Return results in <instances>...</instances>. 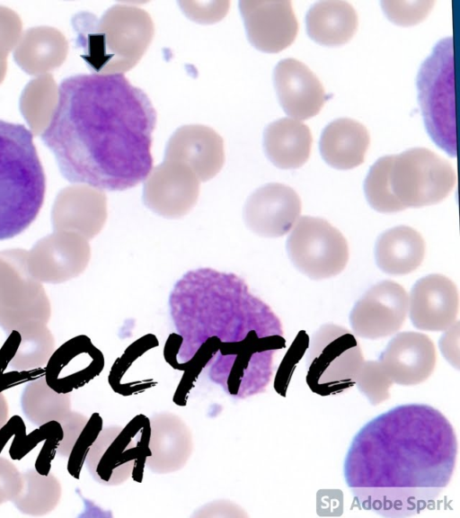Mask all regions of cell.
<instances>
[{"instance_id": "ac0fdd59", "label": "cell", "mask_w": 460, "mask_h": 518, "mask_svg": "<svg viewBox=\"0 0 460 518\" xmlns=\"http://www.w3.org/2000/svg\"><path fill=\"white\" fill-rule=\"evenodd\" d=\"M104 366V358L85 335H79L63 344L49 357L44 378L55 391L68 394L96 376Z\"/></svg>"}, {"instance_id": "7402d4cb", "label": "cell", "mask_w": 460, "mask_h": 518, "mask_svg": "<svg viewBox=\"0 0 460 518\" xmlns=\"http://www.w3.org/2000/svg\"><path fill=\"white\" fill-rule=\"evenodd\" d=\"M312 140L310 129L292 118L277 120L270 123L263 132L267 157L282 169L302 166L309 158Z\"/></svg>"}, {"instance_id": "277c9868", "label": "cell", "mask_w": 460, "mask_h": 518, "mask_svg": "<svg viewBox=\"0 0 460 518\" xmlns=\"http://www.w3.org/2000/svg\"><path fill=\"white\" fill-rule=\"evenodd\" d=\"M46 179L31 132L0 120V240L23 232L44 201Z\"/></svg>"}, {"instance_id": "f1b7e54d", "label": "cell", "mask_w": 460, "mask_h": 518, "mask_svg": "<svg viewBox=\"0 0 460 518\" xmlns=\"http://www.w3.org/2000/svg\"><path fill=\"white\" fill-rule=\"evenodd\" d=\"M102 429V419L98 413H93L77 437L67 460V471L75 478H80L86 455Z\"/></svg>"}, {"instance_id": "d6986e66", "label": "cell", "mask_w": 460, "mask_h": 518, "mask_svg": "<svg viewBox=\"0 0 460 518\" xmlns=\"http://www.w3.org/2000/svg\"><path fill=\"white\" fill-rule=\"evenodd\" d=\"M273 82L280 105L292 119H309L324 103L325 92L320 80L297 59L280 60L274 68Z\"/></svg>"}, {"instance_id": "4dcf8cb0", "label": "cell", "mask_w": 460, "mask_h": 518, "mask_svg": "<svg viewBox=\"0 0 460 518\" xmlns=\"http://www.w3.org/2000/svg\"><path fill=\"white\" fill-rule=\"evenodd\" d=\"M40 426L43 433L44 442L36 459L35 469L41 475H48L50 471L51 461L63 439V429L58 421H49Z\"/></svg>"}, {"instance_id": "2e32d148", "label": "cell", "mask_w": 460, "mask_h": 518, "mask_svg": "<svg viewBox=\"0 0 460 518\" xmlns=\"http://www.w3.org/2000/svg\"><path fill=\"white\" fill-rule=\"evenodd\" d=\"M377 361L393 383L411 386L425 381L432 374L437 353L427 335L407 331L396 334Z\"/></svg>"}, {"instance_id": "d6a6232c", "label": "cell", "mask_w": 460, "mask_h": 518, "mask_svg": "<svg viewBox=\"0 0 460 518\" xmlns=\"http://www.w3.org/2000/svg\"><path fill=\"white\" fill-rule=\"evenodd\" d=\"M88 421L85 415L70 411L59 424L63 429V439L58 448L57 453L61 457H68L77 437Z\"/></svg>"}, {"instance_id": "ba28073f", "label": "cell", "mask_w": 460, "mask_h": 518, "mask_svg": "<svg viewBox=\"0 0 460 518\" xmlns=\"http://www.w3.org/2000/svg\"><path fill=\"white\" fill-rule=\"evenodd\" d=\"M149 434V419L144 415H137L125 426L102 428L84 462L93 479L106 486L120 485L130 477L141 482Z\"/></svg>"}, {"instance_id": "4fadbf2b", "label": "cell", "mask_w": 460, "mask_h": 518, "mask_svg": "<svg viewBox=\"0 0 460 518\" xmlns=\"http://www.w3.org/2000/svg\"><path fill=\"white\" fill-rule=\"evenodd\" d=\"M301 200L291 187L270 183L256 189L245 201L243 218L246 227L263 237L288 234L300 217Z\"/></svg>"}, {"instance_id": "ffe728a7", "label": "cell", "mask_w": 460, "mask_h": 518, "mask_svg": "<svg viewBox=\"0 0 460 518\" xmlns=\"http://www.w3.org/2000/svg\"><path fill=\"white\" fill-rule=\"evenodd\" d=\"M150 434L146 465L157 474L177 471L184 467L193 448L191 432L172 413H158L149 418Z\"/></svg>"}, {"instance_id": "6da1fadb", "label": "cell", "mask_w": 460, "mask_h": 518, "mask_svg": "<svg viewBox=\"0 0 460 518\" xmlns=\"http://www.w3.org/2000/svg\"><path fill=\"white\" fill-rule=\"evenodd\" d=\"M177 334L165 344L173 368L199 374L210 367L215 382L236 392H262L277 351L286 347L282 324L272 309L232 272L201 267L185 272L169 295Z\"/></svg>"}, {"instance_id": "f546056e", "label": "cell", "mask_w": 460, "mask_h": 518, "mask_svg": "<svg viewBox=\"0 0 460 518\" xmlns=\"http://www.w3.org/2000/svg\"><path fill=\"white\" fill-rule=\"evenodd\" d=\"M435 1H391L383 0L381 5L386 17L393 22L408 26L420 22L432 9Z\"/></svg>"}, {"instance_id": "836d02e7", "label": "cell", "mask_w": 460, "mask_h": 518, "mask_svg": "<svg viewBox=\"0 0 460 518\" xmlns=\"http://www.w3.org/2000/svg\"><path fill=\"white\" fill-rule=\"evenodd\" d=\"M22 487V473L11 461L0 457V505L14 499Z\"/></svg>"}, {"instance_id": "8d00e7d4", "label": "cell", "mask_w": 460, "mask_h": 518, "mask_svg": "<svg viewBox=\"0 0 460 518\" xmlns=\"http://www.w3.org/2000/svg\"><path fill=\"white\" fill-rule=\"evenodd\" d=\"M8 419V404L3 393H0V428Z\"/></svg>"}, {"instance_id": "d4e9b609", "label": "cell", "mask_w": 460, "mask_h": 518, "mask_svg": "<svg viewBox=\"0 0 460 518\" xmlns=\"http://www.w3.org/2000/svg\"><path fill=\"white\" fill-rule=\"evenodd\" d=\"M71 398L52 389L44 376L27 383L21 396V407L31 424L41 425L49 421L60 422L70 411Z\"/></svg>"}, {"instance_id": "1f68e13d", "label": "cell", "mask_w": 460, "mask_h": 518, "mask_svg": "<svg viewBox=\"0 0 460 518\" xmlns=\"http://www.w3.org/2000/svg\"><path fill=\"white\" fill-rule=\"evenodd\" d=\"M181 8L192 21L199 23H213L220 21L227 13L228 2H179Z\"/></svg>"}, {"instance_id": "cb8c5ba5", "label": "cell", "mask_w": 460, "mask_h": 518, "mask_svg": "<svg viewBox=\"0 0 460 518\" xmlns=\"http://www.w3.org/2000/svg\"><path fill=\"white\" fill-rule=\"evenodd\" d=\"M358 22L354 7L341 0L319 1L305 15L309 37L326 46H338L349 40L357 31Z\"/></svg>"}, {"instance_id": "9a60e30c", "label": "cell", "mask_w": 460, "mask_h": 518, "mask_svg": "<svg viewBox=\"0 0 460 518\" xmlns=\"http://www.w3.org/2000/svg\"><path fill=\"white\" fill-rule=\"evenodd\" d=\"M458 308L456 284L439 273L418 280L409 296L410 319L414 327L422 331H446L456 322Z\"/></svg>"}, {"instance_id": "30bf717a", "label": "cell", "mask_w": 460, "mask_h": 518, "mask_svg": "<svg viewBox=\"0 0 460 518\" xmlns=\"http://www.w3.org/2000/svg\"><path fill=\"white\" fill-rule=\"evenodd\" d=\"M286 242L293 265L312 280H323L341 273L349 261L346 238L327 220L311 216L299 217Z\"/></svg>"}, {"instance_id": "7a4b0ae2", "label": "cell", "mask_w": 460, "mask_h": 518, "mask_svg": "<svg viewBox=\"0 0 460 518\" xmlns=\"http://www.w3.org/2000/svg\"><path fill=\"white\" fill-rule=\"evenodd\" d=\"M155 110L123 75L81 74L64 79L41 134L61 174L101 191H125L153 168Z\"/></svg>"}, {"instance_id": "8992f818", "label": "cell", "mask_w": 460, "mask_h": 518, "mask_svg": "<svg viewBox=\"0 0 460 518\" xmlns=\"http://www.w3.org/2000/svg\"><path fill=\"white\" fill-rule=\"evenodd\" d=\"M418 99L426 130L449 156H456L455 49L452 37L441 39L421 64Z\"/></svg>"}, {"instance_id": "5bb4252c", "label": "cell", "mask_w": 460, "mask_h": 518, "mask_svg": "<svg viewBox=\"0 0 460 518\" xmlns=\"http://www.w3.org/2000/svg\"><path fill=\"white\" fill-rule=\"evenodd\" d=\"M239 10L247 38L257 49L276 53L296 39L298 22L290 1L242 0Z\"/></svg>"}, {"instance_id": "e575fe53", "label": "cell", "mask_w": 460, "mask_h": 518, "mask_svg": "<svg viewBox=\"0 0 460 518\" xmlns=\"http://www.w3.org/2000/svg\"><path fill=\"white\" fill-rule=\"evenodd\" d=\"M441 336L439 347L444 357L458 369L459 322L454 323Z\"/></svg>"}, {"instance_id": "603a6c76", "label": "cell", "mask_w": 460, "mask_h": 518, "mask_svg": "<svg viewBox=\"0 0 460 518\" xmlns=\"http://www.w3.org/2000/svg\"><path fill=\"white\" fill-rule=\"evenodd\" d=\"M425 255L421 235L409 226H397L376 239L375 259L378 268L389 275H405L416 270Z\"/></svg>"}, {"instance_id": "52a82bcc", "label": "cell", "mask_w": 460, "mask_h": 518, "mask_svg": "<svg viewBox=\"0 0 460 518\" xmlns=\"http://www.w3.org/2000/svg\"><path fill=\"white\" fill-rule=\"evenodd\" d=\"M365 360L353 333L328 323L312 335L305 357V381L320 396H334L355 385Z\"/></svg>"}, {"instance_id": "44dd1931", "label": "cell", "mask_w": 460, "mask_h": 518, "mask_svg": "<svg viewBox=\"0 0 460 518\" xmlns=\"http://www.w3.org/2000/svg\"><path fill=\"white\" fill-rule=\"evenodd\" d=\"M369 139L367 130L360 122L340 118L324 128L319 148L323 160L332 167L351 169L364 162Z\"/></svg>"}, {"instance_id": "8fae6325", "label": "cell", "mask_w": 460, "mask_h": 518, "mask_svg": "<svg viewBox=\"0 0 460 518\" xmlns=\"http://www.w3.org/2000/svg\"><path fill=\"white\" fill-rule=\"evenodd\" d=\"M409 308V296L399 283L385 280L373 285L355 303L349 324L357 336L376 340L397 333Z\"/></svg>"}, {"instance_id": "5b68a950", "label": "cell", "mask_w": 460, "mask_h": 518, "mask_svg": "<svg viewBox=\"0 0 460 518\" xmlns=\"http://www.w3.org/2000/svg\"><path fill=\"white\" fill-rule=\"evenodd\" d=\"M88 22L87 59L96 74L101 75H123L134 67L155 32L149 13L126 4H115L100 19Z\"/></svg>"}, {"instance_id": "7c38bea8", "label": "cell", "mask_w": 460, "mask_h": 518, "mask_svg": "<svg viewBox=\"0 0 460 518\" xmlns=\"http://www.w3.org/2000/svg\"><path fill=\"white\" fill-rule=\"evenodd\" d=\"M199 183L189 167L164 160L144 181V204L163 218H181L197 203Z\"/></svg>"}, {"instance_id": "4316f807", "label": "cell", "mask_w": 460, "mask_h": 518, "mask_svg": "<svg viewBox=\"0 0 460 518\" xmlns=\"http://www.w3.org/2000/svg\"><path fill=\"white\" fill-rule=\"evenodd\" d=\"M391 156L378 158L370 167L364 182V192L372 209L382 213L403 210L402 206L394 197L388 180V168Z\"/></svg>"}, {"instance_id": "3957f363", "label": "cell", "mask_w": 460, "mask_h": 518, "mask_svg": "<svg viewBox=\"0 0 460 518\" xmlns=\"http://www.w3.org/2000/svg\"><path fill=\"white\" fill-rule=\"evenodd\" d=\"M457 451L455 429L439 410L426 404L400 405L355 434L343 476L362 509L409 517L428 508L447 487Z\"/></svg>"}, {"instance_id": "9c48e42d", "label": "cell", "mask_w": 460, "mask_h": 518, "mask_svg": "<svg viewBox=\"0 0 460 518\" xmlns=\"http://www.w3.org/2000/svg\"><path fill=\"white\" fill-rule=\"evenodd\" d=\"M390 156L389 185L404 210L436 204L456 184L451 164L428 148L413 147Z\"/></svg>"}, {"instance_id": "83f0119b", "label": "cell", "mask_w": 460, "mask_h": 518, "mask_svg": "<svg viewBox=\"0 0 460 518\" xmlns=\"http://www.w3.org/2000/svg\"><path fill=\"white\" fill-rule=\"evenodd\" d=\"M393 384L377 360L365 361L355 382L358 391L372 406L389 398V389Z\"/></svg>"}, {"instance_id": "e0dca14e", "label": "cell", "mask_w": 460, "mask_h": 518, "mask_svg": "<svg viewBox=\"0 0 460 518\" xmlns=\"http://www.w3.org/2000/svg\"><path fill=\"white\" fill-rule=\"evenodd\" d=\"M164 160L189 167L199 182H206L215 177L224 165V142L208 126L184 125L169 138Z\"/></svg>"}, {"instance_id": "d590c367", "label": "cell", "mask_w": 460, "mask_h": 518, "mask_svg": "<svg viewBox=\"0 0 460 518\" xmlns=\"http://www.w3.org/2000/svg\"><path fill=\"white\" fill-rule=\"evenodd\" d=\"M26 429L23 420L19 415H13L0 428V453L8 441L20 431Z\"/></svg>"}, {"instance_id": "484cf974", "label": "cell", "mask_w": 460, "mask_h": 518, "mask_svg": "<svg viewBox=\"0 0 460 518\" xmlns=\"http://www.w3.org/2000/svg\"><path fill=\"white\" fill-rule=\"evenodd\" d=\"M22 487L11 502L22 514L40 516L51 512L58 504L61 486L52 474L41 475L36 469L22 473Z\"/></svg>"}]
</instances>
